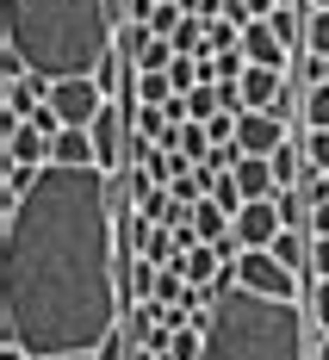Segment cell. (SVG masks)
Segmentation results:
<instances>
[{
	"label": "cell",
	"mask_w": 329,
	"mask_h": 360,
	"mask_svg": "<svg viewBox=\"0 0 329 360\" xmlns=\"http://www.w3.org/2000/svg\"><path fill=\"white\" fill-rule=\"evenodd\" d=\"M118 205L106 168H37L32 193L6 205L0 243V311L6 348L32 360L100 354L118 335Z\"/></svg>",
	"instance_id": "obj_1"
},
{
	"label": "cell",
	"mask_w": 329,
	"mask_h": 360,
	"mask_svg": "<svg viewBox=\"0 0 329 360\" xmlns=\"http://www.w3.org/2000/svg\"><path fill=\"white\" fill-rule=\"evenodd\" d=\"M311 317H317V329L329 335V280H317V286H311Z\"/></svg>",
	"instance_id": "obj_26"
},
{
	"label": "cell",
	"mask_w": 329,
	"mask_h": 360,
	"mask_svg": "<svg viewBox=\"0 0 329 360\" xmlns=\"http://www.w3.org/2000/svg\"><path fill=\"white\" fill-rule=\"evenodd\" d=\"M100 360H124V335H112L106 348H100Z\"/></svg>",
	"instance_id": "obj_30"
},
{
	"label": "cell",
	"mask_w": 329,
	"mask_h": 360,
	"mask_svg": "<svg viewBox=\"0 0 329 360\" xmlns=\"http://www.w3.org/2000/svg\"><path fill=\"white\" fill-rule=\"evenodd\" d=\"M149 193H155V174H149L143 162H131V168L112 174V199H118V212H143Z\"/></svg>",
	"instance_id": "obj_11"
},
{
	"label": "cell",
	"mask_w": 329,
	"mask_h": 360,
	"mask_svg": "<svg viewBox=\"0 0 329 360\" xmlns=\"http://www.w3.org/2000/svg\"><path fill=\"white\" fill-rule=\"evenodd\" d=\"M304 124H311V131H329V81L304 94Z\"/></svg>",
	"instance_id": "obj_22"
},
{
	"label": "cell",
	"mask_w": 329,
	"mask_h": 360,
	"mask_svg": "<svg viewBox=\"0 0 329 360\" xmlns=\"http://www.w3.org/2000/svg\"><path fill=\"white\" fill-rule=\"evenodd\" d=\"M224 267H230V261H224L212 243H199L193 255H181V274L193 280V286H218V274H224Z\"/></svg>",
	"instance_id": "obj_13"
},
{
	"label": "cell",
	"mask_w": 329,
	"mask_h": 360,
	"mask_svg": "<svg viewBox=\"0 0 329 360\" xmlns=\"http://www.w3.org/2000/svg\"><path fill=\"white\" fill-rule=\"evenodd\" d=\"M181 106H186V118H193V124H212V118L224 112V87H212V81H199V87H193V94L181 100Z\"/></svg>",
	"instance_id": "obj_17"
},
{
	"label": "cell",
	"mask_w": 329,
	"mask_h": 360,
	"mask_svg": "<svg viewBox=\"0 0 329 360\" xmlns=\"http://www.w3.org/2000/svg\"><path fill=\"white\" fill-rule=\"evenodd\" d=\"M304 168H311V162H304V149H280V155H273V180H280V193H286V186H298V174H304Z\"/></svg>",
	"instance_id": "obj_20"
},
{
	"label": "cell",
	"mask_w": 329,
	"mask_h": 360,
	"mask_svg": "<svg viewBox=\"0 0 329 360\" xmlns=\"http://www.w3.org/2000/svg\"><path fill=\"white\" fill-rule=\"evenodd\" d=\"M63 360H100V354H63Z\"/></svg>",
	"instance_id": "obj_33"
},
{
	"label": "cell",
	"mask_w": 329,
	"mask_h": 360,
	"mask_svg": "<svg viewBox=\"0 0 329 360\" xmlns=\"http://www.w3.org/2000/svg\"><path fill=\"white\" fill-rule=\"evenodd\" d=\"M236 286L261 292V298H286V304H298V274L273 249H243L236 255Z\"/></svg>",
	"instance_id": "obj_4"
},
{
	"label": "cell",
	"mask_w": 329,
	"mask_h": 360,
	"mask_svg": "<svg viewBox=\"0 0 329 360\" xmlns=\"http://www.w3.org/2000/svg\"><path fill=\"white\" fill-rule=\"evenodd\" d=\"M87 131H93V155H100V168L118 174V168H124V143H131V106H124V100H106V112H100Z\"/></svg>",
	"instance_id": "obj_6"
},
{
	"label": "cell",
	"mask_w": 329,
	"mask_h": 360,
	"mask_svg": "<svg viewBox=\"0 0 329 360\" xmlns=\"http://www.w3.org/2000/svg\"><path fill=\"white\" fill-rule=\"evenodd\" d=\"M280 230H286V217H280L273 199H249V205L236 212V243H243V249H273Z\"/></svg>",
	"instance_id": "obj_7"
},
{
	"label": "cell",
	"mask_w": 329,
	"mask_h": 360,
	"mask_svg": "<svg viewBox=\"0 0 329 360\" xmlns=\"http://www.w3.org/2000/svg\"><path fill=\"white\" fill-rule=\"evenodd\" d=\"M168 100H181L174 81H168V69H137V100L131 106H168Z\"/></svg>",
	"instance_id": "obj_16"
},
{
	"label": "cell",
	"mask_w": 329,
	"mask_h": 360,
	"mask_svg": "<svg viewBox=\"0 0 329 360\" xmlns=\"http://www.w3.org/2000/svg\"><path fill=\"white\" fill-rule=\"evenodd\" d=\"M280 6H304V0H280Z\"/></svg>",
	"instance_id": "obj_34"
},
{
	"label": "cell",
	"mask_w": 329,
	"mask_h": 360,
	"mask_svg": "<svg viewBox=\"0 0 329 360\" xmlns=\"http://www.w3.org/2000/svg\"><path fill=\"white\" fill-rule=\"evenodd\" d=\"M243 13H249V25H255V19H273V13H280V0H243Z\"/></svg>",
	"instance_id": "obj_28"
},
{
	"label": "cell",
	"mask_w": 329,
	"mask_h": 360,
	"mask_svg": "<svg viewBox=\"0 0 329 360\" xmlns=\"http://www.w3.org/2000/svg\"><path fill=\"white\" fill-rule=\"evenodd\" d=\"M118 37L112 0H0V75L81 81L100 75Z\"/></svg>",
	"instance_id": "obj_2"
},
{
	"label": "cell",
	"mask_w": 329,
	"mask_h": 360,
	"mask_svg": "<svg viewBox=\"0 0 329 360\" xmlns=\"http://www.w3.org/2000/svg\"><path fill=\"white\" fill-rule=\"evenodd\" d=\"M311 236H329V199H323V205H311Z\"/></svg>",
	"instance_id": "obj_29"
},
{
	"label": "cell",
	"mask_w": 329,
	"mask_h": 360,
	"mask_svg": "<svg viewBox=\"0 0 329 360\" xmlns=\"http://www.w3.org/2000/svg\"><path fill=\"white\" fill-rule=\"evenodd\" d=\"M118 280H124V298H137V304H149V298H155V280H162V267L137 255V261H124V267H118Z\"/></svg>",
	"instance_id": "obj_14"
},
{
	"label": "cell",
	"mask_w": 329,
	"mask_h": 360,
	"mask_svg": "<svg viewBox=\"0 0 329 360\" xmlns=\"http://www.w3.org/2000/svg\"><path fill=\"white\" fill-rule=\"evenodd\" d=\"M267 25L286 37V50H304V25H311V6H280Z\"/></svg>",
	"instance_id": "obj_18"
},
{
	"label": "cell",
	"mask_w": 329,
	"mask_h": 360,
	"mask_svg": "<svg viewBox=\"0 0 329 360\" xmlns=\"http://www.w3.org/2000/svg\"><path fill=\"white\" fill-rule=\"evenodd\" d=\"M311 274L329 280V236H311Z\"/></svg>",
	"instance_id": "obj_27"
},
{
	"label": "cell",
	"mask_w": 329,
	"mask_h": 360,
	"mask_svg": "<svg viewBox=\"0 0 329 360\" xmlns=\"http://www.w3.org/2000/svg\"><path fill=\"white\" fill-rule=\"evenodd\" d=\"M112 50H118L124 63H143L149 50H155V32H149L143 19H124V25H118V37H112Z\"/></svg>",
	"instance_id": "obj_15"
},
{
	"label": "cell",
	"mask_w": 329,
	"mask_h": 360,
	"mask_svg": "<svg viewBox=\"0 0 329 360\" xmlns=\"http://www.w3.org/2000/svg\"><path fill=\"white\" fill-rule=\"evenodd\" d=\"M304 162H311L317 174H329V131H311V137H304Z\"/></svg>",
	"instance_id": "obj_25"
},
{
	"label": "cell",
	"mask_w": 329,
	"mask_h": 360,
	"mask_svg": "<svg viewBox=\"0 0 329 360\" xmlns=\"http://www.w3.org/2000/svg\"><path fill=\"white\" fill-rule=\"evenodd\" d=\"M181 19H186V6H174V0H162V6L149 13V32H155V37H174V32H181Z\"/></svg>",
	"instance_id": "obj_23"
},
{
	"label": "cell",
	"mask_w": 329,
	"mask_h": 360,
	"mask_svg": "<svg viewBox=\"0 0 329 360\" xmlns=\"http://www.w3.org/2000/svg\"><path fill=\"white\" fill-rule=\"evenodd\" d=\"M304 50L329 56V13H317V6H311V25H304Z\"/></svg>",
	"instance_id": "obj_24"
},
{
	"label": "cell",
	"mask_w": 329,
	"mask_h": 360,
	"mask_svg": "<svg viewBox=\"0 0 329 360\" xmlns=\"http://www.w3.org/2000/svg\"><path fill=\"white\" fill-rule=\"evenodd\" d=\"M243 56L261 63V69H286V56H292V50H286V37L273 32L267 19H255V25H243Z\"/></svg>",
	"instance_id": "obj_8"
},
{
	"label": "cell",
	"mask_w": 329,
	"mask_h": 360,
	"mask_svg": "<svg viewBox=\"0 0 329 360\" xmlns=\"http://www.w3.org/2000/svg\"><path fill=\"white\" fill-rule=\"evenodd\" d=\"M199 360H311L304 348V311L286 298H261L236 286L230 298H212V329Z\"/></svg>",
	"instance_id": "obj_3"
},
{
	"label": "cell",
	"mask_w": 329,
	"mask_h": 360,
	"mask_svg": "<svg viewBox=\"0 0 329 360\" xmlns=\"http://www.w3.org/2000/svg\"><path fill=\"white\" fill-rule=\"evenodd\" d=\"M230 180L243 186V199H273V193H280V180H273V155H243V162L230 168Z\"/></svg>",
	"instance_id": "obj_10"
},
{
	"label": "cell",
	"mask_w": 329,
	"mask_h": 360,
	"mask_svg": "<svg viewBox=\"0 0 329 360\" xmlns=\"http://www.w3.org/2000/svg\"><path fill=\"white\" fill-rule=\"evenodd\" d=\"M311 360H329V335H323V348H317V354H311Z\"/></svg>",
	"instance_id": "obj_31"
},
{
	"label": "cell",
	"mask_w": 329,
	"mask_h": 360,
	"mask_svg": "<svg viewBox=\"0 0 329 360\" xmlns=\"http://www.w3.org/2000/svg\"><path fill=\"white\" fill-rule=\"evenodd\" d=\"M273 255H280V261H286L292 274H304V267H311V236H304V230H280Z\"/></svg>",
	"instance_id": "obj_19"
},
{
	"label": "cell",
	"mask_w": 329,
	"mask_h": 360,
	"mask_svg": "<svg viewBox=\"0 0 329 360\" xmlns=\"http://www.w3.org/2000/svg\"><path fill=\"white\" fill-rule=\"evenodd\" d=\"M149 236H155V224L143 212H118V261H137L149 249Z\"/></svg>",
	"instance_id": "obj_12"
},
{
	"label": "cell",
	"mask_w": 329,
	"mask_h": 360,
	"mask_svg": "<svg viewBox=\"0 0 329 360\" xmlns=\"http://www.w3.org/2000/svg\"><path fill=\"white\" fill-rule=\"evenodd\" d=\"M0 155H6V162H19V168H50V137H44L37 124H13Z\"/></svg>",
	"instance_id": "obj_9"
},
{
	"label": "cell",
	"mask_w": 329,
	"mask_h": 360,
	"mask_svg": "<svg viewBox=\"0 0 329 360\" xmlns=\"http://www.w3.org/2000/svg\"><path fill=\"white\" fill-rule=\"evenodd\" d=\"M304 6H317V13H329V0H304Z\"/></svg>",
	"instance_id": "obj_32"
},
{
	"label": "cell",
	"mask_w": 329,
	"mask_h": 360,
	"mask_svg": "<svg viewBox=\"0 0 329 360\" xmlns=\"http://www.w3.org/2000/svg\"><path fill=\"white\" fill-rule=\"evenodd\" d=\"M50 106L63 112V124L87 131V124L106 112V87H100L93 75H81V81H50Z\"/></svg>",
	"instance_id": "obj_5"
},
{
	"label": "cell",
	"mask_w": 329,
	"mask_h": 360,
	"mask_svg": "<svg viewBox=\"0 0 329 360\" xmlns=\"http://www.w3.org/2000/svg\"><path fill=\"white\" fill-rule=\"evenodd\" d=\"M143 168H149V174H155V186H174V180L186 174V162H181V155H174V149H155V155H149Z\"/></svg>",
	"instance_id": "obj_21"
}]
</instances>
